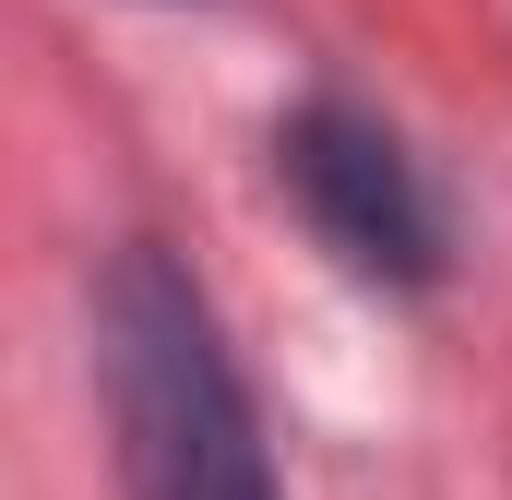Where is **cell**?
<instances>
[{"label": "cell", "mask_w": 512, "mask_h": 500, "mask_svg": "<svg viewBox=\"0 0 512 500\" xmlns=\"http://www.w3.org/2000/svg\"><path fill=\"white\" fill-rule=\"evenodd\" d=\"M108 405H120L131 500H274L215 322L155 250H131L108 286Z\"/></svg>", "instance_id": "1"}, {"label": "cell", "mask_w": 512, "mask_h": 500, "mask_svg": "<svg viewBox=\"0 0 512 500\" xmlns=\"http://www.w3.org/2000/svg\"><path fill=\"white\" fill-rule=\"evenodd\" d=\"M286 167H298L310 215L334 227V250H346V262H370V274H429V203H417L405 155H393L370 120L310 108V120L286 131Z\"/></svg>", "instance_id": "2"}]
</instances>
